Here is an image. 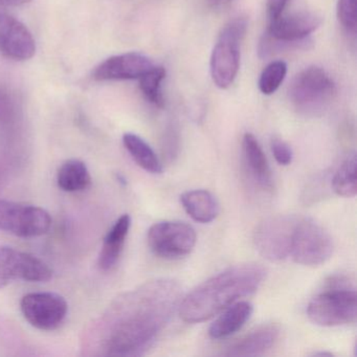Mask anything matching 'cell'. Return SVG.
Wrapping results in <instances>:
<instances>
[{
  "instance_id": "5b68a950",
  "label": "cell",
  "mask_w": 357,
  "mask_h": 357,
  "mask_svg": "<svg viewBox=\"0 0 357 357\" xmlns=\"http://www.w3.org/2000/svg\"><path fill=\"white\" fill-rule=\"evenodd\" d=\"M248 30V20L238 17L225 24L219 34L211 56L213 82L221 89L233 84L240 64V45Z\"/></svg>"
},
{
  "instance_id": "7402d4cb",
  "label": "cell",
  "mask_w": 357,
  "mask_h": 357,
  "mask_svg": "<svg viewBox=\"0 0 357 357\" xmlns=\"http://www.w3.org/2000/svg\"><path fill=\"white\" fill-rule=\"evenodd\" d=\"M356 153L349 154L338 167L331 179L334 193L342 197H354L357 193Z\"/></svg>"
},
{
  "instance_id": "9a60e30c",
  "label": "cell",
  "mask_w": 357,
  "mask_h": 357,
  "mask_svg": "<svg viewBox=\"0 0 357 357\" xmlns=\"http://www.w3.org/2000/svg\"><path fill=\"white\" fill-rule=\"evenodd\" d=\"M281 327L278 324H265L252 330L241 340L231 344L223 355L225 356H261L271 350L279 340Z\"/></svg>"
},
{
  "instance_id": "4316f807",
  "label": "cell",
  "mask_w": 357,
  "mask_h": 357,
  "mask_svg": "<svg viewBox=\"0 0 357 357\" xmlns=\"http://www.w3.org/2000/svg\"><path fill=\"white\" fill-rule=\"evenodd\" d=\"M288 3H289V0H267L266 9L269 22L281 17Z\"/></svg>"
},
{
  "instance_id": "ac0fdd59",
  "label": "cell",
  "mask_w": 357,
  "mask_h": 357,
  "mask_svg": "<svg viewBox=\"0 0 357 357\" xmlns=\"http://www.w3.org/2000/svg\"><path fill=\"white\" fill-rule=\"evenodd\" d=\"M225 312L213 321L208 329V335L213 340L229 337L242 329L254 312V306L250 302H237L225 309Z\"/></svg>"
},
{
  "instance_id": "8992f818",
  "label": "cell",
  "mask_w": 357,
  "mask_h": 357,
  "mask_svg": "<svg viewBox=\"0 0 357 357\" xmlns=\"http://www.w3.org/2000/svg\"><path fill=\"white\" fill-rule=\"evenodd\" d=\"M333 250L330 234L312 219L301 217L292 239V260L304 266H321L331 258Z\"/></svg>"
},
{
  "instance_id": "3957f363",
  "label": "cell",
  "mask_w": 357,
  "mask_h": 357,
  "mask_svg": "<svg viewBox=\"0 0 357 357\" xmlns=\"http://www.w3.org/2000/svg\"><path fill=\"white\" fill-rule=\"evenodd\" d=\"M307 315L315 325L336 327L356 321L357 298L354 285L344 275H334L325 289L309 302Z\"/></svg>"
},
{
  "instance_id": "9c48e42d",
  "label": "cell",
  "mask_w": 357,
  "mask_h": 357,
  "mask_svg": "<svg viewBox=\"0 0 357 357\" xmlns=\"http://www.w3.org/2000/svg\"><path fill=\"white\" fill-rule=\"evenodd\" d=\"M52 227L47 211L32 204L0 199V231L22 238L45 235Z\"/></svg>"
},
{
  "instance_id": "44dd1931",
  "label": "cell",
  "mask_w": 357,
  "mask_h": 357,
  "mask_svg": "<svg viewBox=\"0 0 357 357\" xmlns=\"http://www.w3.org/2000/svg\"><path fill=\"white\" fill-rule=\"evenodd\" d=\"M123 144L137 166L152 174H160L162 172V164L160 158L149 144L146 143L141 137L135 133H125L123 135Z\"/></svg>"
},
{
  "instance_id": "4fadbf2b",
  "label": "cell",
  "mask_w": 357,
  "mask_h": 357,
  "mask_svg": "<svg viewBox=\"0 0 357 357\" xmlns=\"http://www.w3.org/2000/svg\"><path fill=\"white\" fill-rule=\"evenodd\" d=\"M149 57L139 53L112 56L100 63L93 73L96 81L135 80L153 68Z\"/></svg>"
},
{
  "instance_id": "83f0119b",
  "label": "cell",
  "mask_w": 357,
  "mask_h": 357,
  "mask_svg": "<svg viewBox=\"0 0 357 357\" xmlns=\"http://www.w3.org/2000/svg\"><path fill=\"white\" fill-rule=\"evenodd\" d=\"M233 0H208V6L213 10H222L229 6Z\"/></svg>"
},
{
  "instance_id": "d4e9b609",
  "label": "cell",
  "mask_w": 357,
  "mask_h": 357,
  "mask_svg": "<svg viewBox=\"0 0 357 357\" xmlns=\"http://www.w3.org/2000/svg\"><path fill=\"white\" fill-rule=\"evenodd\" d=\"M356 1L357 0H338L336 8L340 24L349 34L352 35L356 33Z\"/></svg>"
},
{
  "instance_id": "30bf717a",
  "label": "cell",
  "mask_w": 357,
  "mask_h": 357,
  "mask_svg": "<svg viewBox=\"0 0 357 357\" xmlns=\"http://www.w3.org/2000/svg\"><path fill=\"white\" fill-rule=\"evenodd\" d=\"M51 267L34 255L0 245V289L15 281L47 282Z\"/></svg>"
},
{
  "instance_id": "603a6c76",
  "label": "cell",
  "mask_w": 357,
  "mask_h": 357,
  "mask_svg": "<svg viewBox=\"0 0 357 357\" xmlns=\"http://www.w3.org/2000/svg\"><path fill=\"white\" fill-rule=\"evenodd\" d=\"M166 78V70L162 66H153L143 75L139 80V89L146 99L156 107L164 106L162 83Z\"/></svg>"
},
{
  "instance_id": "8fae6325",
  "label": "cell",
  "mask_w": 357,
  "mask_h": 357,
  "mask_svg": "<svg viewBox=\"0 0 357 357\" xmlns=\"http://www.w3.org/2000/svg\"><path fill=\"white\" fill-rule=\"evenodd\" d=\"M20 309L33 327L52 331L66 319L68 305L63 296L55 292H31L22 298Z\"/></svg>"
},
{
  "instance_id": "7c38bea8",
  "label": "cell",
  "mask_w": 357,
  "mask_h": 357,
  "mask_svg": "<svg viewBox=\"0 0 357 357\" xmlns=\"http://www.w3.org/2000/svg\"><path fill=\"white\" fill-rule=\"evenodd\" d=\"M36 53V43L28 28L9 14L0 13V54L13 61H28Z\"/></svg>"
},
{
  "instance_id": "cb8c5ba5",
  "label": "cell",
  "mask_w": 357,
  "mask_h": 357,
  "mask_svg": "<svg viewBox=\"0 0 357 357\" xmlns=\"http://www.w3.org/2000/svg\"><path fill=\"white\" fill-rule=\"evenodd\" d=\"M287 74V64L284 61L269 63L259 79V89L263 95H273L278 91Z\"/></svg>"
},
{
  "instance_id": "7a4b0ae2",
  "label": "cell",
  "mask_w": 357,
  "mask_h": 357,
  "mask_svg": "<svg viewBox=\"0 0 357 357\" xmlns=\"http://www.w3.org/2000/svg\"><path fill=\"white\" fill-rule=\"evenodd\" d=\"M266 278V269L257 263H242L225 269L194 288L179 303L178 313L185 323H202L255 294Z\"/></svg>"
},
{
  "instance_id": "484cf974",
  "label": "cell",
  "mask_w": 357,
  "mask_h": 357,
  "mask_svg": "<svg viewBox=\"0 0 357 357\" xmlns=\"http://www.w3.org/2000/svg\"><path fill=\"white\" fill-rule=\"evenodd\" d=\"M271 151H273V158L277 160L278 164L281 166H289L294 160V152L291 148L283 139H271Z\"/></svg>"
},
{
  "instance_id": "ba28073f",
  "label": "cell",
  "mask_w": 357,
  "mask_h": 357,
  "mask_svg": "<svg viewBox=\"0 0 357 357\" xmlns=\"http://www.w3.org/2000/svg\"><path fill=\"white\" fill-rule=\"evenodd\" d=\"M147 241L156 256L176 260L191 254L197 235L192 225L183 221H160L150 227Z\"/></svg>"
},
{
  "instance_id": "277c9868",
  "label": "cell",
  "mask_w": 357,
  "mask_h": 357,
  "mask_svg": "<svg viewBox=\"0 0 357 357\" xmlns=\"http://www.w3.org/2000/svg\"><path fill=\"white\" fill-rule=\"evenodd\" d=\"M335 93V83L326 70L317 66H310L298 73L288 89V97L294 107L308 116H315L325 110Z\"/></svg>"
},
{
  "instance_id": "6da1fadb",
  "label": "cell",
  "mask_w": 357,
  "mask_h": 357,
  "mask_svg": "<svg viewBox=\"0 0 357 357\" xmlns=\"http://www.w3.org/2000/svg\"><path fill=\"white\" fill-rule=\"evenodd\" d=\"M181 288L172 279H155L116 298L87 327V355L142 356L155 344L178 309Z\"/></svg>"
},
{
  "instance_id": "2e32d148",
  "label": "cell",
  "mask_w": 357,
  "mask_h": 357,
  "mask_svg": "<svg viewBox=\"0 0 357 357\" xmlns=\"http://www.w3.org/2000/svg\"><path fill=\"white\" fill-rule=\"evenodd\" d=\"M131 227L130 215L124 214L114 223L112 229L108 231L107 235L104 238L103 245L99 255L100 269L103 271H112L118 264L125 242Z\"/></svg>"
},
{
  "instance_id": "52a82bcc",
  "label": "cell",
  "mask_w": 357,
  "mask_h": 357,
  "mask_svg": "<svg viewBox=\"0 0 357 357\" xmlns=\"http://www.w3.org/2000/svg\"><path fill=\"white\" fill-rule=\"evenodd\" d=\"M300 216L275 215L259 223L254 231V244L259 254L271 262L290 257L292 239Z\"/></svg>"
},
{
  "instance_id": "d6986e66",
  "label": "cell",
  "mask_w": 357,
  "mask_h": 357,
  "mask_svg": "<svg viewBox=\"0 0 357 357\" xmlns=\"http://www.w3.org/2000/svg\"><path fill=\"white\" fill-rule=\"evenodd\" d=\"M181 204L183 210L196 222H212L220 213L218 200L206 190L185 192L181 196Z\"/></svg>"
},
{
  "instance_id": "5bb4252c",
  "label": "cell",
  "mask_w": 357,
  "mask_h": 357,
  "mask_svg": "<svg viewBox=\"0 0 357 357\" xmlns=\"http://www.w3.org/2000/svg\"><path fill=\"white\" fill-rule=\"evenodd\" d=\"M321 20L317 14L296 13L283 16L269 22L266 35L275 40L284 43H304L305 39L321 26Z\"/></svg>"
},
{
  "instance_id": "f1b7e54d",
  "label": "cell",
  "mask_w": 357,
  "mask_h": 357,
  "mask_svg": "<svg viewBox=\"0 0 357 357\" xmlns=\"http://www.w3.org/2000/svg\"><path fill=\"white\" fill-rule=\"evenodd\" d=\"M32 0H0V6L3 7H20L26 5Z\"/></svg>"
},
{
  "instance_id": "e0dca14e",
  "label": "cell",
  "mask_w": 357,
  "mask_h": 357,
  "mask_svg": "<svg viewBox=\"0 0 357 357\" xmlns=\"http://www.w3.org/2000/svg\"><path fill=\"white\" fill-rule=\"evenodd\" d=\"M242 149L248 172L255 183L265 191H271L273 188V179L268 160L260 144L252 133L244 135Z\"/></svg>"
},
{
  "instance_id": "f546056e",
  "label": "cell",
  "mask_w": 357,
  "mask_h": 357,
  "mask_svg": "<svg viewBox=\"0 0 357 357\" xmlns=\"http://www.w3.org/2000/svg\"><path fill=\"white\" fill-rule=\"evenodd\" d=\"M312 356H333L331 352H315Z\"/></svg>"
},
{
  "instance_id": "ffe728a7",
  "label": "cell",
  "mask_w": 357,
  "mask_h": 357,
  "mask_svg": "<svg viewBox=\"0 0 357 357\" xmlns=\"http://www.w3.org/2000/svg\"><path fill=\"white\" fill-rule=\"evenodd\" d=\"M58 187L68 193L84 191L91 183V175L86 164L82 160H66L60 167L57 174Z\"/></svg>"
}]
</instances>
